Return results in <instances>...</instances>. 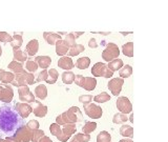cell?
<instances>
[{
	"mask_svg": "<svg viewBox=\"0 0 168 142\" xmlns=\"http://www.w3.org/2000/svg\"><path fill=\"white\" fill-rule=\"evenodd\" d=\"M96 128H97L96 122H86V123L84 124V126H82V132H83L84 134L89 135V134H92Z\"/></svg>",
	"mask_w": 168,
	"mask_h": 142,
	"instance_id": "obj_34",
	"label": "cell"
},
{
	"mask_svg": "<svg viewBox=\"0 0 168 142\" xmlns=\"http://www.w3.org/2000/svg\"><path fill=\"white\" fill-rule=\"evenodd\" d=\"M15 109L22 119L27 118L29 114L33 112L31 104L26 103V102H17V103H15Z\"/></svg>",
	"mask_w": 168,
	"mask_h": 142,
	"instance_id": "obj_9",
	"label": "cell"
},
{
	"mask_svg": "<svg viewBox=\"0 0 168 142\" xmlns=\"http://www.w3.org/2000/svg\"><path fill=\"white\" fill-rule=\"evenodd\" d=\"M38 68H39L38 64L36 63L35 60H26L25 61V66H24V69H25L27 72H29V73H35V72H37Z\"/></svg>",
	"mask_w": 168,
	"mask_h": 142,
	"instance_id": "obj_37",
	"label": "cell"
},
{
	"mask_svg": "<svg viewBox=\"0 0 168 142\" xmlns=\"http://www.w3.org/2000/svg\"><path fill=\"white\" fill-rule=\"evenodd\" d=\"M121 34L123 35V36H126V35H128V34H132L131 32H121Z\"/></svg>",
	"mask_w": 168,
	"mask_h": 142,
	"instance_id": "obj_53",
	"label": "cell"
},
{
	"mask_svg": "<svg viewBox=\"0 0 168 142\" xmlns=\"http://www.w3.org/2000/svg\"><path fill=\"white\" fill-rule=\"evenodd\" d=\"M33 134L34 131L29 128L26 125H21L17 128L13 136H9L6 139H9L13 142H29L33 139Z\"/></svg>",
	"mask_w": 168,
	"mask_h": 142,
	"instance_id": "obj_2",
	"label": "cell"
},
{
	"mask_svg": "<svg viewBox=\"0 0 168 142\" xmlns=\"http://www.w3.org/2000/svg\"><path fill=\"white\" fill-rule=\"evenodd\" d=\"M2 55V49H1V46H0V56Z\"/></svg>",
	"mask_w": 168,
	"mask_h": 142,
	"instance_id": "obj_57",
	"label": "cell"
},
{
	"mask_svg": "<svg viewBox=\"0 0 168 142\" xmlns=\"http://www.w3.org/2000/svg\"><path fill=\"white\" fill-rule=\"evenodd\" d=\"M58 34L60 35V36H65V35H66L67 33H66V32H58Z\"/></svg>",
	"mask_w": 168,
	"mask_h": 142,
	"instance_id": "obj_55",
	"label": "cell"
},
{
	"mask_svg": "<svg viewBox=\"0 0 168 142\" xmlns=\"http://www.w3.org/2000/svg\"><path fill=\"white\" fill-rule=\"evenodd\" d=\"M120 55V49L117 44L112 43V42H108L105 46L104 51L102 52V58L106 62H109L114 59L119 57Z\"/></svg>",
	"mask_w": 168,
	"mask_h": 142,
	"instance_id": "obj_5",
	"label": "cell"
},
{
	"mask_svg": "<svg viewBox=\"0 0 168 142\" xmlns=\"http://www.w3.org/2000/svg\"><path fill=\"white\" fill-rule=\"evenodd\" d=\"M35 83V75L34 73L29 72H24V73L15 74V79L12 81L11 84L14 86L20 88V86H29Z\"/></svg>",
	"mask_w": 168,
	"mask_h": 142,
	"instance_id": "obj_3",
	"label": "cell"
},
{
	"mask_svg": "<svg viewBox=\"0 0 168 142\" xmlns=\"http://www.w3.org/2000/svg\"><path fill=\"white\" fill-rule=\"evenodd\" d=\"M14 79H15V74L13 72H7L4 71V69H0V82L1 83L11 84Z\"/></svg>",
	"mask_w": 168,
	"mask_h": 142,
	"instance_id": "obj_20",
	"label": "cell"
},
{
	"mask_svg": "<svg viewBox=\"0 0 168 142\" xmlns=\"http://www.w3.org/2000/svg\"><path fill=\"white\" fill-rule=\"evenodd\" d=\"M97 142H111V136L108 132L102 131L97 136Z\"/></svg>",
	"mask_w": 168,
	"mask_h": 142,
	"instance_id": "obj_35",
	"label": "cell"
},
{
	"mask_svg": "<svg viewBox=\"0 0 168 142\" xmlns=\"http://www.w3.org/2000/svg\"><path fill=\"white\" fill-rule=\"evenodd\" d=\"M92 74L95 77H104V78H110L114 76V72L110 71L107 64L103 62H97L92 68Z\"/></svg>",
	"mask_w": 168,
	"mask_h": 142,
	"instance_id": "obj_4",
	"label": "cell"
},
{
	"mask_svg": "<svg viewBox=\"0 0 168 142\" xmlns=\"http://www.w3.org/2000/svg\"><path fill=\"white\" fill-rule=\"evenodd\" d=\"M35 97L39 98L40 100H44L47 97V89L44 84H39L35 88Z\"/></svg>",
	"mask_w": 168,
	"mask_h": 142,
	"instance_id": "obj_24",
	"label": "cell"
},
{
	"mask_svg": "<svg viewBox=\"0 0 168 142\" xmlns=\"http://www.w3.org/2000/svg\"><path fill=\"white\" fill-rule=\"evenodd\" d=\"M7 69L11 72H13L14 74H20V73H24L26 72V69H24L23 63L16 60H13L12 62H10L9 65H7Z\"/></svg>",
	"mask_w": 168,
	"mask_h": 142,
	"instance_id": "obj_16",
	"label": "cell"
},
{
	"mask_svg": "<svg viewBox=\"0 0 168 142\" xmlns=\"http://www.w3.org/2000/svg\"><path fill=\"white\" fill-rule=\"evenodd\" d=\"M97 86V79L95 77H85L84 78V83H83V88L85 91H94Z\"/></svg>",
	"mask_w": 168,
	"mask_h": 142,
	"instance_id": "obj_22",
	"label": "cell"
},
{
	"mask_svg": "<svg viewBox=\"0 0 168 142\" xmlns=\"http://www.w3.org/2000/svg\"><path fill=\"white\" fill-rule=\"evenodd\" d=\"M123 84H124V80H123V78H121V77L112 78L108 82V89L114 96H118V95L121 93Z\"/></svg>",
	"mask_w": 168,
	"mask_h": 142,
	"instance_id": "obj_11",
	"label": "cell"
},
{
	"mask_svg": "<svg viewBox=\"0 0 168 142\" xmlns=\"http://www.w3.org/2000/svg\"><path fill=\"white\" fill-rule=\"evenodd\" d=\"M18 96L20 101L26 102V103H32L35 101V95L29 91V86H20L18 88Z\"/></svg>",
	"mask_w": 168,
	"mask_h": 142,
	"instance_id": "obj_10",
	"label": "cell"
},
{
	"mask_svg": "<svg viewBox=\"0 0 168 142\" xmlns=\"http://www.w3.org/2000/svg\"><path fill=\"white\" fill-rule=\"evenodd\" d=\"M91 64V59L88 57H81L76 62V68L79 69H86Z\"/></svg>",
	"mask_w": 168,
	"mask_h": 142,
	"instance_id": "obj_27",
	"label": "cell"
},
{
	"mask_svg": "<svg viewBox=\"0 0 168 142\" xmlns=\"http://www.w3.org/2000/svg\"><path fill=\"white\" fill-rule=\"evenodd\" d=\"M123 65H124V64H123L122 59H119V58H116V59H114V60L109 61L108 64H107L108 69H110V71L114 72V73L115 72H117V71H119V69H121Z\"/></svg>",
	"mask_w": 168,
	"mask_h": 142,
	"instance_id": "obj_26",
	"label": "cell"
},
{
	"mask_svg": "<svg viewBox=\"0 0 168 142\" xmlns=\"http://www.w3.org/2000/svg\"><path fill=\"white\" fill-rule=\"evenodd\" d=\"M39 142H53V141H52V139L49 138V137H47V136L44 135V136L42 137V138L39 140Z\"/></svg>",
	"mask_w": 168,
	"mask_h": 142,
	"instance_id": "obj_48",
	"label": "cell"
},
{
	"mask_svg": "<svg viewBox=\"0 0 168 142\" xmlns=\"http://www.w3.org/2000/svg\"><path fill=\"white\" fill-rule=\"evenodd\" d=\"M92 98H94V97H92V95H81V96L79 97V101L83 104H87V103H91L92 101Z\"/></svg>",
	"mask_w": 168,
	"mask_h": 142,
	"instance_id": "obj_45",
	"label": "cell"
},
{
	"mask_svg": "<svg viewBox=\"0 0 168 142\" xmlns=\"http://www.w3.org/2000/svg\"><path fill=\"white\" fill-rule=\"evenodd\" d=\"M39 51V41L37 39H32L31 41H29V43L26 44L25 52L27 53L29 57L35 56Z\"/></svg>",
	"mask_w": 168,
	"mask_h": 142,
	"instance_id": "obj_14",
	"label": "cell"
},
{
	"mask_svg": "<svg viewBox=\"0 0 168 142\" xmlns=\"http://www.w3.org/2000/svg\"><path fill=\"white\" fill-rule=\"evenodd\" d=\"M55 46H56V54L58 55V56H65V55L67 54V52H68V45H67L66 43L64 42L63 39H60L56 42V44H55Z\"/></svg>",
	"mask_w": 168,
	"mask_h": 142,
	"instance_id": "obj_18",
	"label": "cell"
},
{
	"mask_svg": "<svg viewBox=\"0 0 168 142\" xmlns=\"http://www.w3.org/2000/svg\"><path fill=\"white\" fill-rule=\"evenodd\" d=\"M75 79V74L72 71H66L62 74V82L65 84H72Z\"/></svg>",
	"mask_w": 168,
	"mask_h": 142,
	"instance_id": "obj_32",
	"label": "cell"
},
{
	"mask_svg": "<svg viewBox=\"0 0 168 142\" xmlns=\"http://www.w3.org/2000/svg\"><path fill=\"white\" fill-rule=\"evenodd\" d=\"M43 38L46 41V43H49V45H55L56 42L62 39V37L60 36L58 33H53V32H44L43 33Z\"/></svg>",
	"mask_w": 168,
	"mask_h": 142,
	"instance_id": "obj_15",
	"label": "cell"
},
{
	"mask_svg": "<svg viewBox=\"0 0 168 142\" xmlns=\"http://www.w3.org/2000/svg\"><path fill=\"white\" fill-rule=\"evenodd\" d=\"M12 41V36L6 32H0V43L6 44Z\"/></svg>",
	"mask_w": 168,
	"mask_h": 142,
	"instance_id": "obj_41",
	"label": "cell"
},
{
	"mask_svg": "<svg viewBox=\"0 0 168 142\" xmlns=\"http://www.w3.org/2000/svg\"><path fill=\"white\" fill-rule=\"evenodd\" d=\"M25 125H26L29 128H31L32 131H36V129H38V128H39L40 124H39V122L37 121V120H35V119H33V120H29V122H27V123L25 124Z\"/></svg>",
	"mask_w": 168,
	"mask_h": 142,
	"instance_id": "obj_44",
	"label": "cell"
},
{
	"mask_svg": "<svg viewBox=\"0 0 168 142\" xmlns=\"http://www.w3.org/2000/svg\"><path fill=\"white\" fill-rule=\"evenodd\" d=\"M11 43V46L13 49V51H16V49H19L21 47L22 43H23V38H22V33H16L12 37V41L10 42Z\"/></svg>",
	"mask_w": 168,
	"mask_h": 142,
	"instance_id": "obj_21",
	"label": "cell"
},
{
	"mask_svg": "<svg viewBox=\"0 0 168 142\" xmlns=\"http://www.w3.org/2000/svg\"><path fill=\"white\" fill-rule=\"evenodd\" d=\"M88 46L91 47V49H96L98 47V43H97V40L95 38H92L91 40L88 42Z\"/></svg>",
	"mask_w": 168,
	"mask_h": 142,
	"instance_id": "obj_47",
	"label": "cell"
},
{
	"mask_svg": "<svg viewBox=\"0 0 168 142\" xmlns=\"http://www.w3.org/2000/svg\"><path fill=\"white\" fill-rule=\"evenodd\" d=\"M85 51V47L83 44H78V43H75L74 45H72L71 47L68 49V52H67V56L69 57H75V56H78L80 53Z\"/></svg>",
	"mask_w": 168,
	"mask_h": 142,
	"instance_id": "obj_23",
	"label": "cell"
},
{
	"mask_svg": "<svg viewBox=\"0 0 168 142\" xmlns=\"http://www.w3.org/2000/svg\"><path fill=\"white\" fill-rule=\"evenodd\" d=\"M127 120H128V117L126 116V114H123V113H117L115 114L114 118H112V122L116 124H122L125 123Z\"/></svg>",
	"mask_w": 168,
	"mask_h": 142,
	"instance_id": "obj_33",
	"label": "cell"
},
{
	"mask_svg": "<svg viewBox=\"0 0 168 142\" xmlns=\"http://www.w3.org/2000/svg\"><path fill=\"white\" fill-rule=\"evenodd\" d=\"M120 135L126 138H132L134 137V128L130 125H122L120 128Z\"/></svg>",
	"mask_w": 168,
	"mask_h": 142,
	"instance_id": "obj_28",
	"label": "cell"
},
{
	"mask_svg": "<svg viewBox=\"0 0 168 142\" xmlns=\"http://www.w3.org/2000/svg\"><path fill=\"white\" fill-rule=\"evenodd\" d=\"M58 66L60 69H65V71H71L72 68H75V63L72 61V57L61 56L58 60Z\"/></svg>",
	"mask_w": 168,
	"mask_h": 142,
	"instance_id": "obj_13",
	"label": "cell"
},
{
	"mask_svg": "<svg viewBox=\"0 0 168 142\" xmlns=\"http://www.w3.org/2000/svg\"><path fill=\"white\" fill-rule=\"evenodd\" d=\"M32 106V109H33V113L36 117L38 118H43V117L46 116L47 114V106L46 105H43L40 101L38 100H35L34 102L29 103Z\"/></svg>",
	"mask_w": 168,
	"mask_h": 142,
	"instance_id": "obj_12",
	"label": "cell"
},
{
	"mask_svg": "<svg viewBox=\"0 0 168 142\" xmlns=\"http://www.w3.org/2000/svg\"><path fill=\"white\" fill-rule=\"evenodd\" d=\"M27 53L24 51H21V49H16V51H14V60L16 61H19V62H25L27 60Z\"/></svg>",
	"mask_w": 168,
	"mask_h": 142,
	"instance_id": "obj_29",
	"label": "cell"
},
{
	"mask_svg": "<svg viewBox=\"0 0 168 142\" xmlns=\"http://www.w3.org/2000/svg\"><path fill=\"white\" fill-rule=\"evenodd\" d=\"M44 136V132L42 131V129H36V131H34V134H33V139L32 141L33 142H39L40 139L42 138V137Z\"/></svg>",
	"mask_w": 168,
	"mask_h": 142,
	"instance_id": "obj_42",
	"label": "cell"
},
{
	"mask_svg": "<svg viewBox=\"0 0 168 142\" xmlns=\"http://www.w3.org/2000/svg\"><path fill=\"white\" fill-rule=\"evenodd\" d=\"M14 98V91L11 84L2 83L0 85V101L4 103H10Z\"/></svg>",
	"mask_w": 168,
	"mask_h": 142,
	"instance_id": "obj_7",
	"label": "cell"
},
{
	"mask_svg": "<svg viewBox=\"0 0 168 142\" xmlns=\"http://www.w3.org/2000/svg\"><path fill=\"white\" fill-rule=\"evenodd\" d=\"M81 121H83V115L77 106H72L56 118V123L59 125H63L65 123H77Z\"/></svg>",
	"mask_w": 168,
	"mask_h": 142,
	"instance_id": "obj_1",
	"label": "cell"
},
{
	"mask_svg": "<svg viewBox=\"0 0 168 142\" xmlns=\"http://www.w3.org/2000/svg\"><path fill=\"white\" fill-rule=\"evenodd\" d=\"M119 142H132L131 138L130 139H122V140H120Z\"/></svg>",
	"mask_w": 168,
	"mask_h": 142,
	"instance_id": "obj_51",
	"label": "cell"
},
{
	"mask_svg": "<svg viewBox=\"0 0 168 142\" xmlns=\"http://www.w3.org/2000/svg\"><path fill=\"white\" fill-rule=\"evenodd\" d=\"M63 40H64L65 43L68 45V47H71L72 45H74V44L76 43V38H75V36L72 33H67L66 35H65Z\"/></svg>",
	"mask_w": 168,
	"mask_h": 142,
	"instance_id": "obj_39",
	"label": "cell"
},
{
	"mask_svg": "<svg viewBox=\"0 0 168 142\" xmlns=\"http://www.w3.org/2000/svg\"><path fill=\"white\" fill-rule=\"evenodd\" d=\"M72 34H74L75 38L77 39V38H79L80 36H82V35L84 34V32H74V33H72Z\"/></svg>",
	"mask_w": 168,
	"mask_h": 142,
	"instance_id": "obj_49",
	"label": "cell"
},
{
	"mask_svg": "<svg viewBox=\"0 0 168 142\" xmlns=\"http://www.w3.org/2000/svg\"><path fill=\"white\" fill-rule=\"evenodd\" d=\"M92 34H100V35H104V36H107V35L110 34V32H92Z\"/></svg>",
	"mask_w": 168,
	"mask_h": 142,
	"instance_id": "obj_50",
	"label": "cell"
},
{
	"mask_svg": "<svg viewBox=\"0 0 168 142\" xmlns=\"http://www.w3.org/2000/svg\"><path fill=\"white\" fill-rule=\"evenodd\" d=\"M117 108L120 113L123 114H130L132 112V104L127 97H119L117 99Z\"/></svg>",
	"mask_w": 168,
	"mask_h": 142,
	"instance_id": "obj_8",
	"label": "cell"
},
{
	"mask_svg": "<svg viewBox=\"0 0 168 142\" xmlns=\"http://www.w3.org/2000/svg\"><path fill=\"white\" fill-rule=\"evenodd\" d=\"M83 109L87 116L89 118L92 119H99L102 117V114H103V111H102L101 106L97 105L96 103H87V104H83Z\"/></svg>",
	"mask_w": 168,
	"mask_h": 142,
	"instance_id": "obj_6",
	"label": "cell"
},
{
	"mask_svg": "<svg viewBox=\"0 0 168 142\" xmlns=\"http://www.w3.org/2000/svg\"><path fill=\"white\" fill-rule=\"evenodd\" d=\"M122 53L127 57L134 56V42H127L122 46Z\"/></svg>",
	"mask_w": 168,
	"mask_h": 142,
	"instance_id": "obj_31",
	"label": "cell"
},
{
	"mask_svg": "<svg viewBox=\"0 0 168 142\" xmlns=\"http://www.w3.org/2000/svg\"><path fill=\"white\" fill-rule=\"evenodd\" d=\"M71 142H79V141H77V140H76V139L72 138V140H71Z\"/></svg>",
	"mask_w": 168,
	"mask_h": 142,
	"instance_id": "obj_56",
	"label": "cell"
},
{
	"mask_svg": "<svg viewBox=\"0 0 168 142\" xmlns=\"http://www.w3.org/2000/svg\"><path fill=\"white\" fill-rule=\"evenodd\" d=\"M72 138L76 139V140L79 142H88L91 140V135H87V134H84V133H78L77 135H75Z\"/></svg>",
	"mask_w": 168,
	"mask_h": 142,
	"instance_id": "obj_38",
	"label": "cell"
},
{
	"mask_svg": "<svg viewBox=\"0 0 168 142\" xmlns=\"http://www.w3.org/2000/svg\"><path fill=\"white\" fill-rule=\"evenodd\" d=\"M47 73H49V76H47V79L45 80V82L49 84H55L57 82V80H58V76H59L58 71L55 69H49V71H47Z\"/></svg>",
	"mask_w": 168,
	"mask_h": 142,
	"instance_id": "obj_25",
	"label": "cell"
},
{
	"mask_svg": "<svg viewBox=\"0 0 168 142\" xmlns=\"http://www.w3.org/2000/svg\"><path fill=\"white\" fill-rule=\"evenodd\" d=\"M94 101H96L97 103H105V102L109 101L110 100V96L107 93H105V92H103V93L97 95V96H95L94 98Z\"/></svg>",
	"mask_w": 168,
	"mask_h": 142,
	"instance_id": "obj_36",
	"label": "cell"
},
{
	"mask_svg": "<svg viewBox=\"0 0 168 142\" xmlns=\"http://www.w3.org/2000/svg\"><path fill=\"white\" fill-rule=\"evenodd\" d=\"M34 60L36 61L39 68H41L42 69H46L47 68H49L52 63V59L49 56H37Z\"/></svg>",
	"mask_w": 168,
	"mask_h": 142,
	"instance_id": "obj_17",
	"label": "cell"
},
{
	"mask_svg": "<svg viewBox=\"0 0 168 142\" xmlns=\"http://www.w3.org/2000/svg\"><path fill=\"white\" fill-rule=\"evenodd\" d=\"M47 76H49V73H47V69H42L41 72L39 73L38 77L35 79V82H41V81H45L47 79Z\"/></svg>",
	"mask_w": 168,
	"mask_h": 142,
	"instance_id": "obj_43",
	"label": "cell"
},
{
	"mask_svg": "<svg viewBox=\"0 0 168 142\" xmlns=\"http://www.w3.org/2000/svg\"><path fill=\"white\" fill-rule=\"evenodd\" d=\"M84 78L85 77L83 76V75H75L74 82L77 84L78 86L82 88V86H83V83H84Z\"/></svg>",
	"mask_w": 168,
	"mask_h": 142,
	"instance_id": "obj_46",
	"label": "cell"
},
{
	"mask_svg": "<svg viewBox=\"0 0 168 142\" xmlns=\"http://www.w3.org/2000/svg\"><path fill=\"white\" fill-rule=\"evenodd\" d=\"M134 114H132V112L130 113V117H129V120H130V122H134Z\"/></svg>",
	"mask_w": 168,
	"mask_h": 142,
	"instance_id": "obj_54",
	"label": "cell"
},
{
	"mask_svg": "<svg viewBox=\"0 0 168 142\" xmlns=\"http://www.w3.org/2000/svg\"></svg>",
	"mask_w": 168,
	"mask_h": 142,
	"instance_id": "obj_58",
	"label": "cell"
},
{
	"mask_svg": "<svg viewBox=\"0 0 168 142\" xmlns=\"http://www.w3.org/2000/svg\"><path fill=\"white\" fill-rule=\"evenodd\" d=\"M49 131H51V134L54 136H59L61 134V126L59 125L58 123H52L51 126H49Z\"/></svg>",
	"mask_w": 168,
	"mask_h": 142,
	"instance_id": "obj_40",
	"label": "cell"
},
{
	"mask_svg": "<svg viewBox=\"0 0 168 142\" xmlns=\"http://www.w3.org/2000/svg\"><path fill=\"white\" fill-rule=\"evenodd\" d=\"M0 142H13V141L9 140V139H1L0 138Z\"/></svg>",
	"mask_w": 168,
	"mask_h": 142,
	"instance_id": "obj_52",
	"label": "cell"
},
{
	"mask_svg": "<svg viewBox=\"0 0 168 142\" xmlns=\"http://www.w3.org/2000/svg\"><path fill=\"white\" fill-rule=\"evenodd\" d=\"M132 74V68L129 65V64H126V65H123L121 69H119V75L121 78H128V77L131 76Z\"/></svg>",
	"mask_w": 168,
	"mask_h": 142,
	"instance_id": "obj_30",
	"label": "cell"
},
{
	"mask_svg": "<svg viewBox=\"0 0 168 142\" xmlns=\"http://www.w3.org/2000/svg\"><path fill=\"white\" fill-rule=\"evenodd\" d=\"M62 126H63V128H61L62 134H63L64 136H66L68 139L71 138L72 135H74L77 131L76 123H65Z\"/></svg>",
	"mask_w": 168,
	"mask_h": 142,
	"instance_id": "obj_19",
	"label": "cell"
}]
</instances>
